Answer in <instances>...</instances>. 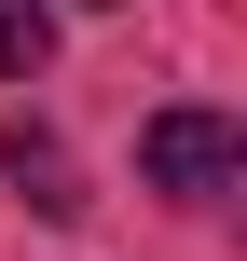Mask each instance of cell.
<instances>
[{"mask_svg":"<svg viewBox=\"0 0 247 261\" xmlns=\"http://www.w3.org/2000/svg\"><path fill=\"white\" fill-rule=\"evenodd\" d=\"M234 165H247L234 110H151V124H138V179H151V193H179V206H220V193H234Z\"/></svg>","mask_w":247,"mask_h":261,"instance_id":"1","label":"cell"},{"mask_svg":"<svg viewBox=\"0 0 247 261\" xmlns=\"http://www.w3.org/2000/svg\"><path fill=\"white\" fill-rule=\"evenodd\" d=\"M0 165H14V193H28L41 220H83V179H69V151H55L41 124H14V138H0Z\"/></svg>","mask_w":247,"mask_h":261,"instance_id":"2","label":"cell"},{"mask_svg":"<svg viewBox=\"0 0 247 261\" xmlns=\"http://www.w3.org/2000/svg\"><path fill=\"white\" fill-rule=\"evenodd\" d=\"M55 55V0H0V83H41Z\"/></svg>","mask_w":247,"mask_h":261,"instance_id":"3","label":"cell"}]
</instances>
